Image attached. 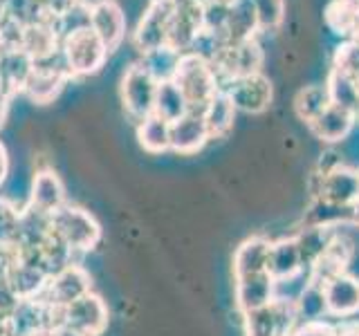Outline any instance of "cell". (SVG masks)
Segmentation results:
<instances>
[{
    "instance_id": "6da1fadb",
    "label": "cell",
    "mask_w": 359,
    "mask_h": 336,
    "mask_svg": "<svg viewBox=\"0 0 359 336\" xmlns=\"http://www.w3.org/2000/svg\"><path fill=\"white\" fill-rule=\"evenodd\" d=\"M171 81L187 99L189 112H200V115L209 106V101L220 92V78L213 70V65L196 52H187L180 56Z\"/></svg>"
},
{
    "instance_id": "7a4b0ae2",
    "label": "cell",
    "mask_w": 359,
    "mask_h": 336,
    "mask_svg": "<svg viewBox=\"0 0 359 336\" xmlns=\"http://www.w3.org/2000/svg\"><path fill=\"white\" fill-rule=\"evenodd\" d=\"M50 222H52V231L59 235L76 255L93 251L101 242V235H104L101 224L93 213L83 206L70 204V202H67L65 206H61L59 211H54L50 216Z\"/></svg>"
},
{
    "instance_id": "3957f363",
    "label": "cell",
    "mask_w": 359,
    "mask_h": 336,
    "mask_svg": "<svg viewBox=\"0 0 359 336\" xmlns=\"http://www.w3.org/2000/svg\"><path fill=\"white\" fill-rule=\"evenodd\" d=\"M157 85H160V81L142 63H133L130 67H126L119 83V97L123 110L133 121L140 123L142 119L153 115Z\"/></svg>"
},
{
    "instance_id": "277c9868",
    "label": "cell",
    "mask_w": 359,
    "mask_h": 336,
    "mask_svg": "<svg viewBox=\"0 0 359 336\" xmlns=\"http://www.w3.org/2000/svg\"><path fill=\"white\" fill-rule=\"evenodd\" d=\"M61 52L65 56L67 70H70L72 78L97 74L110 56L108 50L104 48V43L97 38V34L90 27L63 36Z\"/></svg>"
},
{
    "instance_id": "5b68a950",
    "label": "cell",
    "mask_w": 359,
    "mask_h": 336,
    "mask_svg": "<svg viewBox=\"0 0 359 336\" xmlns=\"http://www.w3.org/2000/svg\"><path fill=\"white\" fill-rule=\"evenodd\" d=\"M301 323L297 305L272 300L250 314H243L245 336H292Z\"/></svg>"
},
{
    "instance_id": "8992f818",
    "label": "cell",
    "mask_w": 359,
    "mask_h": 336,
    "mask_svg": "<svg viewBox=\"0 0 359 336\" xmlns=\"http://www.w3.org/2000/svg\"><path fill=\"white\" fill-rule=\"evenodd\" d=\"M175 14L171 0H151L133 31V45L142 56L168 45V29Z\"/></svg>"
},
{
    "instance_id": "52a82bcc",
    "label": "cell",
    "mask_w": 359,
    "mask_h": 336,
    "mask_svg": "<svg viewBox=\"0 0 359 336\" xmlns=\"http://www.w3.org/2000/svg\"><path fill=\"white\" fill-rule=\"evenodd\" d=\"M209 63L213 65V70H216L220 85H222L224 81H231V78L261 72L263 50L256 38L245 41V43H233V45H227V48H222Z\"/></svg>"
},
{
    "instance_id": "ba28073f",
    "label": "cell",
    "mask_w": 359,
    "mask_h": 336,
    "mask_svg": "<svg viewBox=\"0 0 359 336\" xmlns=\"http://www.w3.org/2000/svg\"><path fill=\"white\" fill-rule=\"evenodd\" d=\"M110 312L106 300L95 291L63 307V325L81 336H101L108 328Z\"/></svg>"
},
{
    "instance_id": "9c48e42d",
    "label": "cell",
    "mask_w": 359,
    "mask_h": 336,
    "mask_svg": "<svg viewBox=\"0 0 359 336\" xmlns=\"http://www.w3.org/2000/svg\"><path fill=\"white\" fill-rule=\"evenodd\" d=\"M90 291H93V280H90V274L79 262H74L70 267L61 269V272L52 274L39 298L48 302V305L63 309V307L70 305V302L90 294Z\"/></svg>"
},
{
    "instance_id": "30bf717a",
    "label": "cell",
    "mask_w": 359,
    "mask_h": 336,
    "mask_svg": "<svg viewBox=\"0 0 359 336\" xmlns=\"http://www.w3.org/2000/svg\"><path fill=\"white\" fill-rule=\"evenodd\" d=\"M220 88L233 101L236 110L247 112V115L265 112L269 108V104H272V94H274L272 83H269V78L263 72L231 78V81H224Z\"/></svg>"
},
{
    "instance_id": "8fae6325",
    "label": "cell",
    "mask_w": 359,
    "mask_h": 336,
    "mask_svg": "<svg viewBox=\"0 0 359 336\" xmlns=\"http://www.w3.org/2000/svg\"><path fill=\"white\" fill-rule=\"evenodd\" d=\"M90 29L104 43L108 54L117 52L126 38V16L115 0H93L90 3Z\"/></svg>"
},
{
    "instance_id": "7c38bea8",
    "label": "cell",
    "mask_w": 359,
    "mask_h": 336,
    "mask_svg": "<svg viewBox=\"0 0 359 336\" xmlns=\"http://www.w3.org/2000/svg\"><path fill=\"white\" fill-rule=\"evenodd\" d=\"M353 255H355L353 240L348 238L346 233H341L339 229H337L332 233L328 246L323 249V253L310 267V283L321 287V285L328 283V280L346 274V269H348V265H351Z\"/></svg>"
},
{
    "instance_id": "4fadbf2b",
    "label": "cell",
    "mask_w": 359,
    "mask_h": 336,
    "mask_svg": "<svg viewBox=\"0 0 359 336\" xmlns=\"http://www.w3.org/2000/svg\"><path fill=\"white\" fill-rule=\"evenodd\" d=\"M321 294H323L325 316H334L344 321L359 314V280L353 278L348 272L321 285Z\"/></svg>"
},
{
    "instance_id": "5bb4252c",
    "label": "cell",
    "mask_w": 359,
    "mask_h": 336,
    "mask_svg": "<svg viewBox=\"0 0 359 336\" xmlns=\"http://www.w3.org/2000/svg\"><path fill=\"white\" fill-rule=\"evenodd\" d=\"M205 31V9L198 5H180L168 29V48L177 54H187Z\"/></svg>"
},
{
    "instance_id": "9a60e30c",
    "label": "cell",
    "mask_w": 359,
    "mask_h": 336,
    "mask_svg": "<svg viewBox=\"0 0 359 336\" xmlns=\"http://www.w3.org/2000/svg\"><path fill=\"white\" fill-rule=\"evenodd\" d=\"M65 204H67V195H65L63 179L52 168H39L29 184L27 206L45 213V216H52L54 211H59Z\"/></svg>"
},
{
    "instance_id": "2e32d148",
    "label": "cell",
    "mask_w": 359,
    "mask_h": 336,
    "mask_svg": "<svg viewBox=\"0 0 359 336\" xmlns=\"http://www.w3.org/2000/svg\"><path fill=\"white\" fill-rule=\"evenodd\" d=\"M211 141L205 117L200 112H187L171 123V150L177 155H198Z\"/></svg>"
},
{
    "instance_id": "e0dca14e",
    "label": "cell",
    "mask_w": 359,
    "mask_h": 336,
    "mask_svg": "<svg viewBox=\"0 0 359 336\" xmlns=\"http://www.w3.org/2000/svg\"><path fill=\"white\" fill-rule=\"evenodd\" d=\"M269 242L265 235H252L245 242L238 244V249L233 251V283L236 280L258 276V274H269L267 272V253H269Z\"/></svg>"
},
{
    "instance_id": "ac0fdd59",
    "label": "cell",
    "mask_w": 359,
    "mask_h": 336,
    "mask_svg": "<svg viewBox=\"0 0 359 336\" xmlns=\"http://www.w3.org/2000/svg\"><path fill=\"white\" fill-rule=\"evenodd\" d=\"M357 121H359V117L355 112L330 104L308 128L317 134L321 141H325L328 146H334V144H341L344 139H348V134L353 132Z\"/></svg>"
},
{
    "instance_id": "d6986e66",
    "label": "cell",
    "mask_w": 359,
    "mask_h": 336,
    "mask_svg": "<svg viewBox=\"0 0 359 336\" xmlns=\"http://www.w3.org/2000/svg\"><path fill=\"white\" fill-rule=\"evenodd\" d=\"M32 72H34V59L25 50L0 52V92H5L7 97L22 92Z\"/></svg>"
},
{
    "instance_id": "ffe728a7",
    "label": "cell",
    "mask_w": 359,
    "mask_h": 336,
    "mask_svg": "<svg viewBox=\"0 0 359 336\" xmlns=\"http://www.w3.org/2000/svg\"><path fill=\"white\" fill-rule=\"evenodd\" d=\"M274 300V278L269 274H258L243 280H236V309L250 314Z\"/></svg>"
},
{
    "instance_id": "44dd1931",
    "label": "cell",
    "mask_w": 359,
    "mask_h": 336,
    "mask_svg": "<svg viewBox=\"0 0 359 336\" xmlns=\"http://www.w3.org/2000/svg\"><path fill=\"white\" fill-rule=\"evenodd\" d=\"M306 265H303L301 249L297 238H280L269 242V253H267V272L274 280L278 278H287L303 272Z\"/></svg>"
},
{
    "instance_id": "7402d4cb",
    "label": "cell",
    "mask_w": 359,
    "mask_h": 336,
    "mask_svg": "<svg viewBox=\"0 0 359 336\" xmlns=\"http://www.w3.org/2000/svg\"><path fill=\"white\" fill-rule=\"evenodd\" d=\"M258 20L254 14L252 0H233L227 7V18H224V41L227 45L245 43L256 38Z\"/></svg>"
},
{
    "instance_id": "603a6c76",
    "label": "cell",
    "mask_w": 359,
    "mask_h": 336,
    "mask_svg": "<svg viewBox=\"0 0 359 336\" xmlns=\"http://www.w3.org/2000/svg\"><path fill=\"white\" fill-rule=\"evenodd\" d=\"M236 112H238V110H236L233 101L220 88V92L209 101V106L205 110H202V117H205L211 141L213 139H224L231 132Z\"/></svg>"
},
{
    "instance_id": "cb8c5ba5",
    "label": "cell",
    "mask_w": 359,
    "mask_h": 336,
    "mask_svg": "<svg viewBox=\"0 0 359 336\" xmlns=\"http://www.w3.org/2000/svg\"><path fill=\"white\" fill-rule=\"evenodd\" d=\"M67 81H70V76H65V74L48 72V70H39V67H34V72L29 74L25 88H22V94H27L34 104L48 106L61 94V90L65 88Z\"/></svg>"
},
{
    "instance_id": "d4e9b609",
    "label": "cell",
    "mask_w": 359,
    "mask_h": 336,
    "mask_svg": "<svg viewBox=\"0 0 359 336\" xmlns=\"http://www.w3.org/2000/svg\"><path fill=\"white\" fill-rule=\"evenodd\" d=\"M137 141L149 155L168 153L171 150V123L153 112L137 123Z\"/></svg>"
},
{
    "instance_id": "484cf974",
    "label": "cell",
    "mask_w": 359,
    "mask_h": 336,
    "mask_svg": "<svg viewBox=\"0 0 359 336\" xmlns=\"http://www.w3.org/2000/svg\"><path fill=\"white\" fill-rule=\"evenodd\" d=\"M59 48H61V36L56 34L52 18L25 27V34H22V50H25L34 61L43 59V56L52 54Z\"/></svg>"
},
{
    "instance_id": "4316f807",
    "label": "cell",
    "mask_w": 359,
    "mask_h": 336,
    "mask_svg": "<svg viewBox=\"0 0 359 336\" xmlns=\"http://www.w3.org/2000/svg\"><path fill=\"white\" fill-rule=\"evenodd\" d=\"M155 115L162 117L164 121L173 123L180 117H184L189 112L187 99L180 92V88L168 78V81H160L157 85V97H155Z\"/></svg>"
},
{
    "instance_id": "83f0119b",
    "label": "cell",
    "mask_w": 359,
    "mask_h": 336,
    "mask_svg": "<svg viewBox=\"0 0 359 336\" xmlns=\"http://www.w3.org/2000/svg\"><path fill=\"white\" fill-rule=\"evenodd\" d=\"M328 106H330V97L325 85H308L299 90V94L294 97V112L301 121H306V126H310Z\"/></svg>"
},
{
    "instance_id": "f1b7e54d",
    "label": "cell",
    "mask_w": 359,
    "mask_h": 336,
    "mask_svg": "<svg viewBox=\"0 0 359 336\" xmlns=\"http://www.w3.org/2000/svg\"><path fill=\"white\" fill-rule=\"evenodd\" d=\"M325 90H328L330 104L351 110L359 117V92H357V85L351 81V78H346L344 74L330 70L328 81H325Z\"/></svg>"
},
{
    "instance_id": "f546056e",
    "label": "cell",
    "mask_w": 359,
    "mask_h": 336,
    "mask_svg": "<svg viewBox=\"0 0 359 336\" xmlns=\"http://www.w3.org/2000/svg\"><path fill=\"white\" fill-rule=\"evenodd\" d=\"M258 31H276L285 20V0H252Z\"/></svg>"
},
{
    "instance_id": "4dcf8cb0",
    "label": "cell",
    "mask_w": 359,
    "mask_h": 336,
    "mask_svg": "<svg viewBox=\"0 0 359 336\" xmlns=\"http://www.w3.org/2000/svg\"><path fill=\"white\" fill-rule=\"evenodd\" d=\"M332 70L351 78L355 85H359V43L357 41H344L334 52Z\"/></svg>"
},
{
    "instance_id": "1f68e13d",
    "label": "cell",
    "mask_w": 359,
    "mask_h": 336,
    "mask_svg": "<svg viewBox=\"0 0 359 336\" xmlns=\"http://www.w3.org/2000/svg\"><path fill=\"white\" fill-rule=\"evenodd\" d=\"M325 22H328L332 31H337L339 36L348 41V38H353V34L359 25V14L353 9H348L346 5L337 3V0H332L328 9H325Z\"/></svg>"
},
{
    "instance_id": "d6a6232c",
    "label": "cell",
    "mask_w": 359,
    "mask_h": 336,
    "mask_svg": "<svg viewBox=\"0 0 359 336\" xmlns=\"http://www.w3.org/2000/svg\"><path fill=\"white\" fill-rule=\"evenodd\" d=\"M292 336H339V330H337V323H328V321H303L297 325V330L292 332Z\"/></svg>"
},
{
    "instance_id": "836d02e7",
    "label": "cell",
    "mask_w": 359,
    "mask_h": 336,
    "mask_svg": "<svg viewBox=\"0 0 359 336\" xmlns=\"http://www.w3.org/2000/svg\"><path fill=\"white\" fill-rule=\"evenodd\" d=\"M41 3H43L50 18H59L65 14V11H70L74 5L81 3V0H41Z\"/></svg>"
},
{
    "instance_id": "e575fe53",
    "label": "cell",
    "mask_w": 359,
    "mask_h": 336,
    "mask_svg": "<svg viewBox=\"0 0 359 336\" xmlns=\"http://www.w3.org/2000/svg\"><path fill=\"white\" fill-rule=\"evenodd\" d=\"M171 3L175 7H180V5H198L202 9H207V7H213V5H231L233 0H171Z\"/></svg>"
},
{
    "instance_id": "d590c367",
    "label": "cell",
    "mask_w": 359,
    "mask_h": 336,
    "mask_svg": "<svg viewBox=\"0 0 359 336\" xmlns=\"http://www.w3.org/2000/svg\"><path fill=\"white\" fill-rule=\"evenodd\" d=\"M7 175H9V155H7L5 144L0 141V186L5 184Z\"/></svg>"
},
{
    "instance_id": "8d00e7d4",
    "label": "cell",
    "mask_w": 359,
    "mask_h": 336,
    "mask_svg": "<svg viewBox=\"0 0 359 336\" xmlns=\"http://www.w3.org/2000/svg\"><path fill=\"white\" fill-rule=\"evenodd\" d=\"M9 101H11V97H7V94L0 92V128H3V126H5V121H7V115H9Z\"/></svg>"
},
{
    "instance_id": "74e56055",
    "label": "cell",
    "mask_w": 359,
    "mask_h": 336,
    "mask_svg": "<svg viewBox=\"0 0 359 336\" xmlns=\"http://www.w3.org/2000/svg\"><path fill=\"white\" fill-rule=\"evenodd\" d=\"M43 336H81V334H76V332H72L70 328H65V325H61V328H54V330H50L48 334H43Z\"/></svg>"
},
{
    "instance_id": "f35d334b",
    "label": "cell",
    "mask_w": 359,
    "mask_h": 336,
    "mask_svg": "<svg viewBox=\"0 0 359 336\" xmlns=\"http://www.w3.org/2000/svg\"><path fill=\"white\" fill-rule=\"evenodd\" d=\"M337 3L346 5L348 9H353V11H357V14H359V0H337Z\"/></svg>"
},
{
    "instance_id": "ab89813d",
    "label": "cell",
    "mask_w": 359,
    "mask_h": 336,
    "mask_svg": "<svg viewBox=\"0 0 359 336\" xmlns=\"http://www.w3.org/2000/svg\"><path fill=\"white\" fill-rule=\"evenodd\" d=\"M351 224H355V227H359V202L351 209Z\"/></svg>"
},
{
    "instance_id": "60d3db41",
    "label": "cell",
    "mask_w": 359,
    "mask_h": 336,
    "mask_svg": "<svg viewBox=\"0 0 359 336\" xmlns=\"http://www.w3.org/2000/svg\"><path fill=\"white\" fill-rule=\"evenodd\" d=\"M5 7H7V0H0V16L5 14Z\"/></svg>"
}]
</instances>
